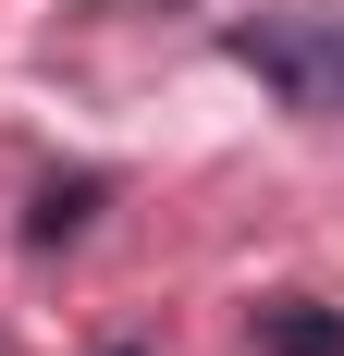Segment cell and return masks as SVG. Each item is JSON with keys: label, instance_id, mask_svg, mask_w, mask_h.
I'll use <instances>...</instances> for the list:
<instances>
[{"label": "cell", "instance_id": "obj_1", "mask_svg": "<svg viewBox=\"0 0 344 356\" xmlns=\"http://www.w3.org/2000/svg\"><path fill=\"white\" fill-rule=\"evenodd\" d=\"M234 62L271 74L295 111H344V13H308V25H234Z\"/></svg>", "mask_w": 344, "mask_h": 356}, {"label": "cell", "instance_id": "obj_2", "mask_svg": "<svg viewBox=\"0 0 344 356\" xmlns=\"http://www.w3.org/2000/svg\"><path fill=\"white\" fill-rule=\"evenodd\" d=\"M258 356H344V307H308V295L258 307Z\"/></svg>", "mask_w": 344, "mask_h": 356}]
</instances>
